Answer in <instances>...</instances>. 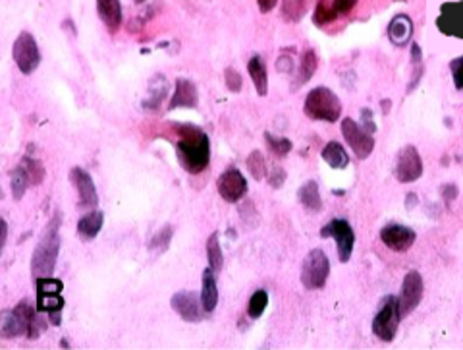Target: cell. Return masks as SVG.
<instances>
[{"label": "cell", "mask_w": 463, "mask_h": 350, "mask_svg": "<svg viewBox=\"0 0 463 350\" xmlns=\"http://www.w3.org/2000/svg\"><path fill=\"white\" fill-rule=\"evenodd\" d=\"M176 132H178L176 151H178L179 165L189 175H199L210 163L209 136L201 128L191 124H178Z\"/></svg>", "instance_id": "1"}, {"label": "cell", "mask_w": 463, "mask_h": 350, "mask_svg": "<svg viewBox=\"0 0 463 350\" xmlns=\"http://www.w3.org/2000/svg\"><path fill=\"white\" fill-rule=\"evenodd\" d=\"M43 329H45V321L39 320L30 300H22L14 310H6L2 313V337L4 339H15V337L37 339Z\"/></svg>", "instance_id": "2"}, {"label": "cell", "mask_w": 463, "mask_h": 350, "mask_svg": "<svg viewBox=\"0 0 463 350\" xmlns=\"http://www.w3.org/2000/svg\"><path fill=\"white\" fill-rule=\"evenodd\" d=\"M60 215L54 213V217L49 223L45 235L39 240L37 248L31 256V275L33 277H49L54 273L56 259L60 251Z\"/></svg>", "instance_id": "3"}, {"label": "cell", "mask_w": 463, "mask_h": 350, "mask_svg": "<svg viewBox=\"0 0 463 350\" xmlns=\"http://www.w3.org/2000/svg\"><path fill=\"white\" fill-rule=\"evenodd\" d=\"M303 113L307 118L321 122H338L342 116V101L329 87L319 85L307 93L305 103H303Z\"/></svg>", "instance_id": "4"}, {"label": "cell", "mask_w": 463, "mask_h": 350, "mask_svg": "<svg viewBox=\"0 0 463 350\" xmlns=\"http://www.w3.org/2000/svg\"><path fill=\"white\" fill-rule=\"evenodd\" d=\"M64 285L58 279L37 277V310L49 313V320L53 325H60V315L64 310V296H62Z\"/></svg>", "instance_id": "5"}, {"label": "cell", "mask_w": 463, "mask_h": 350, "mask_svg": "<svg viewBox=\"0 0 463 350\" xmlns=\"http://www.w3.org/2000/svg\"><path fill=\"white\" fill-rule=\"evenodd\" d=\"M330 275V259L322 250H311L301 265V285L307 290L322 289Z\"/></svg>", "instance_id": "6"}, {"label": "cell", "mask_w": 463, "mask_h": 350, "mask_svg": "<svg viewBox=\"0 0 463 350\" xmlns=\"http://www.w3.org/2000/svg\"><path fill=\"white\" fill-rule=\"evenodd\" d=\"M400 308H398V296H390L382 302L381 310L376 312L373 320V333L382 343H392L396 339L398 325H400Z\"/></svg>", "instance_id": "7"}, {"label": "cell", "mask_w": 463, "mask_h": 350, "mask_svg": "<svg viewBox=\"0 0 463 350\" xmlns=\"http://www.w3.org/2000/svg\"><path fill=\"white\" fill-rule=\"evenodd\" d=\"M12 56H14L15 66L20 68L22 74L30 76L41 64V51H39L37 41L30 31H22L14 41L12 46Z\"/></svg>", "instance_id": "8"}, {"label": "cell", "mask_w": 463, "mask_h": 350, "mask_svg": "<svg viewBox=\"0 0 463 350\" xmlns=\"http://www.w3.org/2000/svg\"><path fill=\"white\" fill-rule=\"evenodd\" d=\"M425 294V282L419 271H407L402 282V289H400V296H398V308H400V315L402 320L407 318L423 300Z\"/></svg>", "instance_id": "9"}, {"label": "cell", "mask_w": 463, "mask_h": 350, "mask_svg": "<svg viewBox=\"0 0 463 350\" xmlns=\"http://www.w3.org/2000/svg\"><path fill=\"white\" fill-rule=\"evenodd\" d=\"M322 238H334L338 248V259L342 263H348L353 254L355 246V232L351 229V225L345 219H334L329 225H324L321 229Z\"/></svg>", "instance_id": "10"}, {"label": "cell", "mask_w": 463, "mask_h": 350, "mask_svg": "<svg viewBox=\"0 0 463 350\" xmlns=\"http://www.w3.org/2000/svg\"><path fill=\"white\" fill-rule=\"evenodd\" d=\"M342 136H344L345 144L350 145L351 151L355 153L357 159H367L374 149V139L371 132H367L361 124L353 120V118H342Z\"/></svg>", "instance_id": "11"}, {"label": "cell", "mask_w": 463, "mask_h": 350, "mask_svg": "<svg viewBox=\"0 0 463 350\" xmlns=\"http://www.w3.org/2000/svg\"><path fill=\"white\" fill-rule=\"evenodd\" d=\"M394 173H396L398 182L402 184L415 182L423 176V159L413 145H405L400 149Z\"/></svg>", "instance_id": "12"}, {"label": "cell", "mask_w": 463, "mask_h": 350, "mask_svg": "<svg viewBox=\"0 0 463 350\" xmlns=\"http://www.w3.org/2000/svg\"><path fill=\"white\" fill-rule=\"evenodd\" d=\"M218 194L220 198L228 201V204H236L247 194V180L246 176L239 173L236 167L226 168L224 173L220 175L217 182Z\"/></svg>", "instance_id": "13"}, {"label": "cell", "mask_w": 463, "mask_h": 350, "mask_svg": "<svg viewBox=\"0 0 463 350\" xmlns=\"http://www.w3.org/2000/svg\"><path fill=\"white\" fill-rule=\"evenodd\" d=\"M172 310L178 313L179 318L187 323H199L203 320V304L201 298H197L195 292L191 290H179L170 300Z\"/></svg>", "instance_id": "14"}, {"label": "cell", "mask_w": 463, "mask_h": 350, "mask_svg": "<svg viewBox=\"0 0 463 350\" xmlns=\"http://www.w3.org/2000/svg\"><path fill=\"white\" fill-rule=\"evenodd\" d=\"M70 182L74 184L75 192L80 196L82 209H95L99 204V194L91 175L82 167H74L70 170Z\"/></svg>", "instance_id": "15"}, {"label": "cell", "mask_w": 463, "mask_h": 350, "mask_svg": "<svg viewBox=\"0 0 463 350\" xmlns=\"http://www.w3.org/2000/svg\"><path fill=\"white\" fill-rule=\"evenodd\" d=\"M415 230L400 223H390L381 230L382 244L392 251H407L415 244Z\"/></svg>", "instance_id": "16"}, {"label": "cell", "mask_w": 463, "mask_h": 350, "mask_svg": "<svg viewBox=\"0 0 463 350\" xmlns=\"http://www.w3.org/2000/svg\"><path fill=\"white\" fill-rule=\"evenodd\" d=\"M199 103V97H197V87H195L194 82H189L186 77H178L176 80V87H174L172 99L168 103V111H174V108H195Z\"/></svg>", "instance_id": "17"}, {"label": "cell", "mask_w": 463, "mask_h": 350, "mask_svg": "<svg viewBox=\"0 0 463 350\" xmlns=\"http://www.w3.org/2000/svg\"><path fill=\"white\" fill-rule=\"evenodd\" d=\"M247 72L249 77L253 82L255 89L261 97L269 95V70H267V62L262 61L261 54H253L249 62H247Z\"/></svg>", "instance_id": "18"}, {"label": "cell", "mask_w": 463, "mask_h": 350, "mask_svg": "<svg viewBox=\"0 0 463 350\" xmlns=\"http://www.w3.org/2000/svg\"><path fill=\"white\" fill-rule=\"evenodd\" d=\"M411 35H413V22L407 14H398L392 18V22L388 23V39L392 41V45L404 46L410 43Z\"/></svg>", "instance_id": "19"}, {"label": "cell", "mask_w": 463, "mask_h": 350, "mask_svg": "<svg viewBox=\"0 0 463 350\" xmlns=\"http://www.w3.org/2000/svg\"><path fill=\"white\" fill-rule=\"evenodd\" d=\"M97 12L110 33H116L122 25V4L120 0H97Z\"/></svg>", "instance_id": "20"}, {"label": "cell", "mask_w": 463, "mask_h": 350, "mask_svg": "<svg viewBox=\"0 0 463 350\" xmlns=\"http://www.w3.org/2000/svg\"><path fill=\"white\" fill-rule=\"evenodd\" d=\"M201 304L203 310L210 313L218 304V287L217 279H215V271L207 267L203 271V282H201Z\"/></svg>", "instance_id": "21"}, {"label": "cell", "mask_w": 463, "mask_h": 350, "mask_svg": "<svg viewBox=\"0 0 463 350\" xmlns=\"http://www.w3.org/2000/svg\"><path fill=\"white\" fill-rule=\"evenodd\" d=\"M103 223H105V215L103 211L93 209L87 215H83L82 219L77 221V236L83 240H93L97 238L101 229H103Z\"/></svg>", "instance_id": "22"}, {"label": "cell", "mask_w": 463, "mask_h": 350, "mask_svg": "<svg viewBox=\"0 0 463 350\" xmlns=\"http://www.w3.org/2000/svg\"><path fill=\"white\" fill-rule=\"evenodd\" d=\"M322 159L324 163L329 165V167L336 168H345L350 165V155L345 153L344 145L338 144V142H330V144L324 145V149H322Z\"/></svg>", "instance_id": "23"}, {"label": "cell", "mask_w": 463, "mask_h": 350, "mask_svg": "<svg viewBox=\"0 0 463 350\" xmlns=\"http://www.w3.org/2000/svg\"><path fill=\"white\" fill-rule=\"evenodd\" d=\"M299 204L305 207L307 211H321L322 209V199H321V192H319V186L313 180L305 182L301 188H299Z\"/></svg>", "instance_id": "24"}, {"label": "cell", "mask_w": 463, "mask_h": 350, "mask_svg": "<svg viewBox=\"0 0 463 350\" xmlns=\"http://www.w3.org/2000/svg\"><path fill=\"white\" fill-rule=\"evenodd\" d=\"M319 68V56L315 53L313 49H307L305 53L301 54V61H299V70H298V82L296 87L303 85L315 76V72Z\"/></svg>", "instance_id": "25"}, {"label": "cell", "mask_w": 463, "mask_h": 350, "mask_svg": "<svg viewBox=\"0 0 463 350\" xmlns=\"http://www.w3.org/2000/svg\"><path fill=\"white\" fill-rule=\"evenodd\" d=\"M207 258H209V267L215 273H220L224 267V256H222V248L218 242V235L213 232L207 240Z\"/></svg>", "instance_id": "26"}, {"label": "cell", "mask_w": 463, "mask_h": 350, "mask_svg": "<svg viewBox=\"0 0 463 350\" xmlns=\"http://www.w3.org/2000/svg\"><path fill=\"white\" fill-rule=\"evenodd\" d=\"M172 236H174V227L172 225H165L163 229L158 230L157 235L151 238L149 242V250L151 254H165L168 250V246L172 242Z\"/></svg>", "instance_id": "27"}, {"label": "cell", "mask_w": 463, "mask_h": 350, "mask_svg": "<svg viewBox=\"0 0 463 350\" xmlns=\"http://www.w3.org/2000/svg\"><path fill=\"white\" fill-rule=\"evenodd\" d=\"M27 186H30V180H27V175H25V170L23 167H15L12 173H10V188H12V198L15 201H20L23 198V194L27 190Z\"/></svg>", "instance_id": "28"}, {"label": "cell", "mask_w": 463, "mask_h": 350, "mask_svg": "<svg viewBox=\"0 0 463 350\" xmlns=\"http://www.w3.org/2000/svg\"><path fill=\"white\" fill-rule=\"evenodd\" d=\"M307 12L305 0H282V18L286 22H299Z\"/></svg>", "instance_id": "29"}, {"label": "cell", "mask_w": 463, "mask_h": 350, "mask_svg": "<svg viewBox=\"0 0 463 350\" xmlns=\"http://www.w3.org/2000/svg\"><path fill=\"white\" fill-rule=\"evenodd\" d=\"M338 18L336 10L332 4H326V0H319L317 2V8H315L313 12V22L315 25H319V27H324V25H329Z\"/></svg>", "instance_id": "30"}, {"label": "cell", "mask_w": 463, "mask_h": 350, "mask_svg": "<svg viewBox=\"0 0 463 350\" xmlns=\"http://www.w3.org/2000/svg\"><path fill=\"white\" fill-rule=\"evenodd\" d=\"M267 306H269V292H267V290H257V292H253V296L249 298V304H247L249 318L259 320L262 313H265V310H267Z\"/></svg>", "instance_id": "31"}, {"label": "cell", "mask_w": 463, "mask_h": 350, "mask_svg": "<svg viewBox=\"0 0 463 350\" xmlns=\"http://www.w3.org/2000/svg\"><path fill=\"white\" fill-rule=\"evenodd\" d=\"M22 167L27 175V180H30V186H39L45 178V167L39 163L37 159H31V157H23L22 159Z\"/></svg>", "instance_id": "32"}, {"label": "cell", "mask_w": 463, "mask_h": 350, "mask_svg": "<svg viewBox=\"0 0 463 350\" xmlns=\"http://www.w3.org/2000/svg\"><path fill=\"white\" fill-rule=\"evenodd\" d=\"M246 163L255 180H262V178L269 176V173H267V161H265V155H262L261 151L251 153V155L247 157Z\"/></svg>", "instance_id": "33"}, {"label": "cell", "mask_w": 463, "mask_h": 350, "mask_svg": "<svg viewBox=\"0 0 463 350\" xmlns=\"http://www.w3.org/2000/svg\"><path fill=\"white\" fill-rule=\"evenodd\" d=\"M265 139H267V145H269L270 151L274 153L277 157H286L291 151V147H293L288 137L272 136L270 132H265Z\"/></svg>", "instance_id": "34"}, {"label": "cell", "mask_w": 463, "mask_h": 350, "mask_svg": "<svg viewBox=\"0 0 463 350\" xmlns=\"http://www.w3.org/2000/svg\"><path fill=\"white\" fill-rule=\"evenodd\" d=\"M224 82H226V87H228V92H231V93L241 92L243 80H241V74H239L236 68L228 66V68L224 70Z\"/></svg>", "instance_id": "35"}, {"label": "cell", "mask_w": 463, "mask_h": 350, "mask_svg": "<svg viewBox=\"0 0 463 350\" xmlns=\"http://www.w3.org/2000/svg\"><path fill=\"white\" fill-rule=\"evenodd\" d=\"M421 61H423V53H421V46L417 45V43H413L411 45V64H413V84L410 85V92L415 87V84H417V68L423 70V64H421Z\"/></svg>", "instance_id": "36"}, {"label": "cell", "mask_w": 463, "mask_h": 350, "mask_svg": "<svg viewBox=\"0 0 463 350\" xmlns=\"http://www.w3.org/2000/svg\"><path fill=\"white\" fill-rule=\"evenodd\" d=\"M450 72H452V80H454L456 89L462 92L463 89V56H457V58H454V61L450 62Z\"/></svg>", "instance_id": "37"}, {"label": "cell", "mask_w": 463, "mask_h": 350, "mask_svg": "<svg viewBox=\"0 0 463 350\" xmlns=\"http://www.w3.org/2000/svg\"><path fill=\"white\" fill-rule=\"evenodd\" d=\"M355 4H357V0H332V6L338 15H348L355 8Z\"/></svg>", "instance_id": "38"}, {"label": "cell", "mask_w": 463, "mask_h": 350, "mask_svg": "<svg viewBox=\"0 0 463 350\" xmlns=\"http://www.w3.org/2000/svg\"><path fill=\"white\" fill-rule=\"evenodd\" d=\"M269 182L272 188H282L286 182V173L284 168H278L274 167L272 168V173L269 175Z\"/></svg>", "instance_id": "39"}, {"label": "cell", "mask_w": 463, "mask_h": 350, "mask_svg": "<svg viewBox=\"0 0 463 350\" xmlns=\"http://www.w3.org/2000/svg\"><path fill=\"white\" fill-rule=\"evenodd\" d=\"M361 120H363V128H365L367 132H371V134H373L374 130H376L373 116H371V111H369V108H363V111H361Z\"/></svg>", "instance_id": "40"}, {"label": "cell", "mask_w": 463, "mask_h": 350, "mask_svg": "<svg viewBox=\"0 0 463 350\" xmlns=\"http://www.w3.org/2000/svg\"><path fill=\"white\" fill-rule=\"evenodd\" d=\"M442 196H444V201L450 204V201H454V199L457 198V188L454 184H446L444 190H442Z\"/></svg>", "instance_id": "41"}, {"label": "cell", "mask_w": 463, "mask_h": 350, "mask_svg": "<svg viewBox=\"0 0 463 350\" xmlns=\"http://www.w3.org/2000/svg\"><path fill=\"white\" fill-rule=\"evenodd\" d=\"M278 72H291L293 70V62H291L290 56H280L277 62Z\"/></svg>", "instance_id": "42"}, {"label": "cell", "mask_w": 463, "mask_h": 350, "mask_svg": "<svg viewBox=\"0 0 463 350\" xmlns=\"http://www.w3.org/2000/svg\"><path fill=\"white\" fill-rule=\"evenodd\" d=\"M257 4H259L261 14H269V12H272L277 8L278 0H257Z\"/></svg>", "instance_id": "43"}, {"label": "cell", "mask_w": 463, "mask_h": 350, "mask_svg": "<svg viewBox=\"0 0 463 350\" xmlns=\"http://www.w3.org/2000/svg\"><path fill=\"white\" fill-rule=\"evenodd\" d=\"M6 238H8V223L2 219V221H0V248L6 246Z\"/></svg>", "instance_id": "44"}, {"label": "cell", "mask_w": 463, "mask_h": 350, "mask_svg": "<svg viewBox=\"0 0 463 350\" xmlns=\"http://www.w3.org/2000/svg\"><path fill=\"white\" fill-rule=\"evenodd\" d=\"M135 2H137V4H141V2H145V0H135Z\"/></svg>", "instance_id": "45"}]
</instances>
